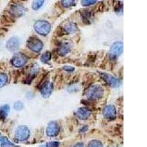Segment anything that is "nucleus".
<instances>
[{
    "label": "nucleus",
    "instance_id": "obj_1",
    "mask_svg": "<svg viewBox=\"0 0 147 147\" xmlns=\"http://www.w3.org/2000/svg\"><path fill=\"white\" fill-rule=\"evenodd\" d=\"M104 95V88L100 85H93L86 91V96L88 99L96 100L100 99Z\"/></svg>",
    "mask_w": 147,
    "mask_h": 147
},
{
    "label": "nucleus",
    "instance_id": "obj_2",
    "mask_svg": "<svg viewBox=\"0 0 147 147\" xmlns=\"http://www.w3.org/2000/svg\"><path fill=\"white\" fill-rule=\"evenodd\" d=\"M34 29L37 33L41 35H46L50 32L51 25L47 21L38 20L34 24Z\"/></svg>",
    "mask_w": 147,
    "mask_h": 147
},
{
    "label": "nucleus",
    "instance_id": "obj_3",
    "mask_svg": "<svg viewBox=\"0 0 147 147\" xmlns=\"http://www.w3.org/2000/svg\"><path fill=\"white\" fill-rule=\"evenodd\" d=\"M124 50V44L121 41H116L110 47L109 55L111 59H115L119 57Z\"/></svg>",
    "mask_w": 147,
    "mask_h": 147
},
{
    "label": "nucleus",
    "instance_id": "obj_4",
    "mask_svg": "<svg viewBox=\"0 0 147 147\" xmlns=\"http://www.w3.org/2000/svg\"><path fill=\"white\" fill-rule=\"evenodd\" d=\"M27 46L30 50L39 52L43 48V42L37 37H30L27 41Z\"/></svg>",
    "mask_w": 147,
    "mask_h": 147
},
{
    "label": "nucleus",
    "instance_id": "obj_5",
    "mask_svg": "<svg viewBox=\"0 0 147 147\" xmlns=\"http://www.w3.org/2000/svg\"><path fill=\"white\" fill-rule=\"evenodd\" d=\"M30 136V131L26 126H19L16 130L15 137L19 141H24L29 138Z\"/></svg>",
    "mask_w": 147,
    "mask_h": 147
},
{
    "label": "nucleus",
    "instance_id": "obj_6",
    "mask_svg": "<svg viewBox=\"0 0 147 147\" xmlns=\"http://www.w3.org/2000/svg\"><path fill=\"white\" fill-rule=\"evenodd\" d=\"M27 62V57L24 54L18 52L11 59V63L16 68L24 66Z\"/></svg>",
    "mask_w": 147,
    "mask_h": 147
},
{
    "label": "nucleus",
    "instance_id": "obj_7",
    "mask_svg": "<svg viewBox=\"0 0 147 147\" xmlns=\"http://www.w3.org/2000/svg\"><path fill=\"white\" fill-rule=\"evenodd\" d=\"M99 74H100L101 77L105 81L107 84H109L111 87L117 88L121 85V81L119 80V79L113 77V76H112L110 74L100 72Z\"/></svg>",
    "mask_w": 147,
    "mask_h": 147
},
{
    "label": "nucleus",
    "instance_id": "obj_8",
    "mask_svg": "<svg viewBox=\"0 0 147 147\" xmlns=\"http://www.w3.org/2000/svg\"><path fill=\"white\" fill-rule=\"evenodd\" d=\"M60 132V126L57 122L52 121L48 124L47 128V135L50 137H55L57 136Z\"/></svg>",
    "mask_w": 147,
    "mask_h": 147
},
{
    "label": "nucleus",
    "instance_id": "obj_9",
    "mask_svg": "<svg viewBox=\"0 0 147 147\" xmlns=\"http://www.w3.org/2000/svg\"><path fill=\"white\" fill-rule=\"evenodd\" d=\"M53 91V84L50 82H46L42 85L40 88V94L44 98H48L50 96Z\"/></svg>",
    "mask_w": 147,
    "mask_h": 147
},
{
    "label": "nucleus",
    "instance_id": "obj_10",
    "mask_svg": "<svg viewBox=\"0 0 147 147\" xmlns=\"http://www.w3.org/2000/svg\"><path fill=\"white\" fill-rule=\"evenodd\" d=\"M104 117L107 119H114L116 117V110L113 105H107L103 110Z\"/></svg>",
    "mask_w": 147,
    "mask_h": 147
},
{
    "label": "nucleus",
    "instance_id": "obj_11",
    "mask_svg": "<svg viewBox=\"0 0 147 147\" xmlns=\"http://www.w3.org/2000/svg\"><path fill=\"white\" fill-rule=\"evenodd\" d=\"M20 45V40L17 37H12L7 40V44H6V48L10 52H14L17 50Z\"/></svg>",
    "mask_w": 147,
    "mask_h": 147
},
{
    "label": "nucleus",
    "instance_id": "obj_12",
    "mask_svg": "<svg viewBox=\"0 0 147 147\" xmlns=\"http://www.w3.org/2000/svg\"><path fill=\"white\" fill-rule=\"evenodd\" d=\"M77 116L81 120H86L90 117L91 111L88 107H81L77 111Z\"/></svg>",
    "mask_w": 147,
    "mask_h": 147
},
{
    "label": "nucleus",
    "instance_id": "obj_13",
    "mask_svg": "<svg viewBox=\"0 0 147 147\" xmlns=\"http://www.w3.org/2000/svg\"><path fill=\"white\" fill-rule=\"evenodd\" d=\"M26 12V9L22 6V5H14L11 7L10 9V13L13 16L16 17H20L24 15Z\"/></svg>",
    "mask_w": 147,
    "mask_h": 147
},
{
    "label": "nucleus",
    "instance_id": "obj_14",
    "mask_svg": "<svg viewBox=\"0 0 147 147\" xmlns=\"http://www.w3.org/2000/svg\"><path fill=\"white\" fill-rule=\"evenodd\" d=\"M71 50V45L70 43H63L60 45L58 48V54L61 56H64V55L69 54V52Z\"/></svg>",
    "mask_w": 147,
    "mask_h": 147
},
{
    "label": "nucleus",
    "instance_id": "obj_15",
    "mask_svg": "<svg viewBox=\"0 0 147 147\" xmlns=\"http://www.w3.org/2000/svg\"><path fill=\"white\" fill-rule=\"evenodd\" d=\"M64 30L68 33H74L77 30V25L73 22H69L64 27Z\"/></svg>",
    "mask_w": 147,
    "mask_h": 147
},
{
    "label": "nucleus",
    "instance_id": "obj_16",
    "mask_svg": "<svg viewBox=\"0 0 147 147\" xmlns=\"http://www.w3.org/2000/svg\"><path fill=\"white\" fill-rule=\"evenodd\" d=\"M10 112V107L8 105H5L0 107V117L2 119H5L7 118V115Z\"/></svg>",
    "mask_w": 147,
    "mask_h": 147
},
{
    "label": "nucleus",
    "instance_id": "obj_17",
    "mask_svg": "<svg viewBox=\"0 0 147 147\" xmlns=\"http://www.w3.org/2000/svg\"><path fill=\"white\" fill-rule=\"evenodd\" d=\"M52 58V53L50 52H45L44 53L42 54L41 57H40V60L42 62L46 63L49 62Z\"/></svg>",
    "mask_w": 147,
    "mask_h": 147
},
{
    "label": "nucleus",
    "instance_id": "obj_18",
    "mask_svg": "<svg viewBox=\"0 0 147 147\" xmlns=\"http://www.w3.org/2000/svg\"><path fill=\"white\" fill-rule=\"evenodd\" d=\"M88 147H103V144L98 140H92L89 142Z\"/></svg>",
    "mask_w": 147,
    "mask_h": 147
},
{
    "label": "nucleus",
    "instance_id": "obj_19",
    "mask_svg": "<svg viewBox=\"0 0 147 147\" xmlns=\"http://www.w3.org/2000/svg\"><path fill=\"white\" fill-rule=\"evenodd\" d=\"M7 82V76L4 73L0 74V88L3 87Z\"/></svg>",
    "mask_w": 147,
    "mask_h": 147
},
{
    "label": "nucleus",
    "instance_id": "obj_20",
    "mask_svg": "<svg viewBox=\"0 0 147 147\" xmlns=\"http://www.w3.org/2000/svg\"><path fill=\"white\" fill-rule=\"evenodd\" d=\"M44 1H41V0H38V1H34L32 2V7L34 10H38L39 8L42 7V5H44Z\"/></svg>",
    "mask_w": 147,
    "mask_h": 147
},
{
    "label": "nucleus",
    "instance_id": "obj_21",
    "mask_svg": "<svg viewBox=\"0 0 147 147\" xmlns=\"http://www.w3.org/2000/svg\"><path fill=\"white\" fill-rule=\"evenodd\" d=\"M61 4L64 7H70L73 5H75V1L73 0H65V1H61Z\"/></svg>",
    "mask_w": 147,
    "mask_h": 147
},
{
    "label": "nucleus",
    "instance_id": "obj_22",
    "mask_svg": "<svg viewBox=\"0 0 147 147\" xmlns=\"http://www.w3.org/2000/svg\"><path fill=\"white\" fill-rule=\"evenodd\" d=\"M2 142V146L3 147H15L13 144L10 143L7 138H4Z\"/></svg>",
    "mask_w": 147,
    "mask_h": 147
},
{
    "label": "nucleus",
    "instance_id": "obj_23",
    "mask_svg": "<svg viewBox=\"0 0 147 147\" xmlns=\"http://www.w3.org/2000/svg\"><path fill=\"white\" fill-rule=\"evenodd\" d=\"M97 1L96 0H83L81 2L82 5L84 6H89V5H94V4L96 3Z\"/></svg>",
    "mask_w": 147,
    "mask_h": 147
},
{
    "label": "nucleus",
    "instance_id": "obj_24",
    "mask_svg": "<svg viewBox=\"0 0 147 147\" xmlns=\"http://www.w3.org/2000/svg\"><path fill=\"white\" fill-rule=\"evenodd\" d=\"M14 108L16 110H22L24 108V105L22 102L18 101V102H15L14 104Z\"/></svg>",
    "mask_w": 147,
    "mask_h": 147
},
{
    "label": "nucleus",
    "instance_id": "obj_25",
    "mask_svg": "<svg viewBox=\"0 0 147 147\" xmlns=\"http://www.w3.org/2000/svg\"><path fill=\"white\" fill-rule=\"evenodd\" d=\"M59 146H60V143L57 141H50L46 144V147H57Z\"/></svg>",
    "mask_w": 147,
    "mask_h": 147
},
{
    "label": "nucleus",
    "instance_id": "obj_26",
    "mask_svg": "<svg viewBox=\"0 0 147 147\" xmlns=\"http://www.w3.org/2000/svg\"><path fill=\"white\" fill-rule=\"evenodd\" d=\"M82 16H83L84 18L85 17V18L84 19V20H85V22H87L88 23L89 21H90V12L85 11V12H84V13H83V15H82Z\"/></svg>",
    "mask_w": 147,
    "mask_h": 147
},
{
    "label": "nucleus",
    "instance_id": "obj_27",
    "mask_svg": "<svg viewBox=\"0 0 147 147\" xmlns=\"http://www.w3.org/2000/svg\"><path fill=\"white\" fill-rule=\"evenodd\" d=\"M63 69L65 71H66L69 72L74 71V68L73 66H71V65H65V66L63 67Z\"/></svg>",
    "mask_w": 147,
    "mask_h": 147
},
{
    "label": "nucleus",
    "instance_id": "obj_28",
    "mask_svg": "<svg viewBox=\"0 0 147 147\" xmlns=\"http://www.w3.org/2000/svg\"><path fill=\"white\" fill-rule=\"evenodd\" d=\"M88 129V126H85V127H82L80 130V133H84V132H86Z\"/></svg>",
    "mask_w": 147,
    "mask_h": 147
},
{
    "label": "nucleus",
    "instance_id": "obj_29",
    "mask_svg": "<svg viewBox=\"0 0 147 147\" xmlns=\"http://www.w3.org/2000/svg\"><path fill=\"white\" fill-rule=\"evenodd\" d=\"M74 147H84V145L82 143H79V144H76V145L74 146Z\"/></svg>",
    "mask_w": 147,
    "mask_h": 147
},
{
    "label": "nucleus",
    "instance_id": "obj_30",
    "mask_svg": "<svg viewBox=\"0 0 147 147\" xmlns=\"http://www.w3.org/2000/svg\"><path fill=\"white\" fill-rule=\"evenodd\" d=\"M3 137H1V136H0V142H2V140H3Z\"/></svg>",
    "mask_w": 147,
    "mask_h": 147
},
{
    "label": "nucleus",
    "instance_id": "obj_31",
    "mask_svg": "<svg viewBox=\"0 0 147 147\" xmlns=\"http://www.w3.org/2000/svg\"><path fill=\"white\" fill-rule=\"evenodd\" d=\"M108 147H113V146H108Z\"/></svg>",
    "mask_w": 147,
    "mask_h": 147
}]
</instances>
